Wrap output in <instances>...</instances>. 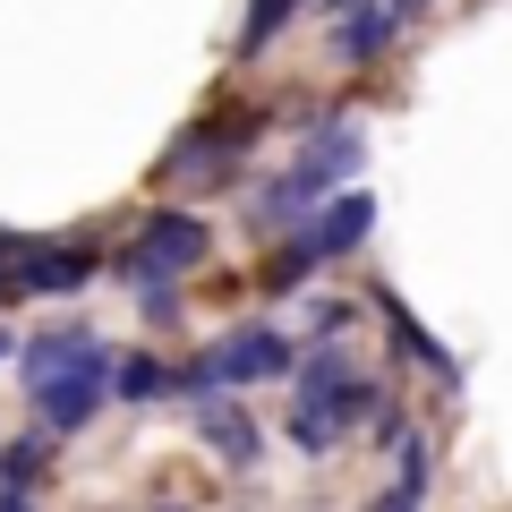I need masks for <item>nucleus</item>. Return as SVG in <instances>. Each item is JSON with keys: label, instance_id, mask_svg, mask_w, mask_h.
Segmentation results:
<instances>
[{"label": "nucleus", "instance_id": "1", "mask_svg": "<svg viewBox=\"0 0 512 512\" xmlns=\"http://www.w3.org/2000/svg\"><path fill=\"white\" fill-rule=\"evenodd\" d=\"M359 163H367V137H359V128H350V120H316V137L299 146V163L256 197V214L274 222V231H308L316 205H325V188H350V180H359Z\"/></svg>", "mask_w": 512, "mask_h": 512}, {"label": "nucleus", "instance_id": "2", "mask_svg": "<svg viewBox=\"0 0 512 512\" xmlns=\"http://www.w3.org/2000/svg\"><path fill=\"white\" fill-rule=\"evenodd\" d=\"M205 248H214V231H205L197 214H146V231L120 248V274L137 282V291H171L180 274H197Z\"/></svg>", "mask_w": 512, "mask_h": 512}, {"label": "nucleus", "instance_id": "3", "mask_svg": "<svg viewBox=\"0 0 512 512\" xmlns=\"http://www.w3.org/2000/svg\"><path fill=\"white\" fill-rule=\"evenodd\" d=\"M26 402H35V427H43V436H77V427H94V419L111 410V350H94L86 367L35 384Z\"/></svg>", "mask_w": 512, "mask_h": 512}, {"label": "nucleus", "instance_id": "4", "mask_svg": "<svg viewBox=\"0 0 512 512\" xmlns=\"http://www.w3.org/2000/svg\"><path fill=\"white\" fill-rule=\"evenodd\" d=\"M291 367H299V350H291V333H274V325H239V333H222V342L205 350L214 393L222 384H282Z\"/></svg>", "mask_w": 512, "mask_h": 512}, {"label": "nucleus", "instance_id": "5", "mask_svg": "<svg viewBox=\"0 0 512 512\" xmlns=\"http://www.w3.org/2000/svg\"><path fill=\"white\" fill-rule=\"evenodd\" d=\"M94 274H103V256H94L86 239H35V248H18V265H9V291L69 299V291H86Z\"/></svg>", "mask_w": 512, "mask_h": 512}, {"label": "nucleus", "instance_id": "6", "mask_svg": "<svg viewBox=\"0 0 512 512\" xmlns=\"http://www.w3.org/2000/svg\"><path fill=\"white\" fill-rule=\"evenodd\" d=\"M197 436H205V453H214L222 470H256V461H265V436H256V419L239 402H214V393H205L197 402Z\"/></svg>", "mask_w": 512, "mask_h": 512}, {"label": "nucleus", "instance_id": "7", "mask_svg": "<svg viewBox=\"0 0 512 512\" xmlns=\"http://www.w3.org/2000/svg\"><path fill=\"white\" fill-rule=\"evenodd\" d=\"M367 231H376V197H359V188H350V197H325V214H316L299 239H308V256L325 265V256H350Z\"/></svg>", "mask_w": 512, "mask_h": 512}, {"label": "nucleus", "instance_id": "8", "mask_svg": "<svg viewBox=\"0 0 512 512\" xmlns=\"http://www.w3.org/2000/svg\"><path fill=\"white\" fill-rule=\"evenodd\" d=\"M94 333L86 325H52V333H35V342H18V376H26V393L35 384H52V376H69V367H86L94 359Z\"/></svg>", "mask_w": 512, "mask_h": 512}, {"label": "nucleus", "instance_id": "9", "mask_svg": "<svg viewBox=\"0 0 512 512\" xmlns=\"http://www.w3.org/2000/svg\"><path fill=\"white\" fill-rule=\"evenodd\" d=\"M393 35H402V26L384 18V0H359V9H342V26H333V60H376Z\"/></svg>", "mask_w": 512, "mask_h": 512}, {"label": "nucleus", "instance_id": "10", "mask_svg": "<svg viewBox=\"0 0 512 512\" xmlns=\"http://www.w3.org/2000/svg\"><path fill=\"white\" fill-rule=\"evenodd\" d=\"M376 308H384V325H393V342H402V350H410V359H427V367H436V376H444V384H461V359H453V350H444V342H436V333H427V325H419V316H410V308H402V299H393V291H376Z\"/></svg>", "mask_w": 512, "mask_h": 512}, {"label": "nucleus", "instance_id": "11", "mask_svg": "<svg viewBox=\"0 0 512 512\" xmlns=\"http://www.w3.org/2000/svg\"><path fill=\"white\" fill-rule=\"evenodd\" d=\"M171 393V367L154 359V350H128V359H111V402H137V410H154Z\"/></svg>", "mask_w": 512, "mask_h": 512}, {"label": "nucleus", "instance_id": "12", "mask_svg": "<svg viewBox=\"0 0 512 512\" xmlns=\"http://www.w3.org/2000/svg\"><path fill=\"white\" fill-rule=\"evenodd\" d=\"M291 376H299V402H333V393H342V384H350V359H342V350H333V342H316L308 359L291 367Z\"/></svg>", "mask_w": 512, "mask_h": 512}, {"label": "nucleus", "instance_id": "13", "mask_svg": "<svg viewBox=\"0 0 512 512\" xmlns=\"http://www.w3.org/2000/svg\"><path fill=\"white\" fill-rule=\"evenodd\" d=\"M299 9H308V0H248V18H239V60H256L265 43L282 35V26L299 18Z\"/></svg>", "mask_w": 512, "mask_h": 512}, {"label": "nucleus", "instance_id": "14", "mask_svg": "<svg viewBox=\"0 0 512 512\" xmlns=\"http://www.w3.org/2000/svg\"><path fill=\"white\" fill-rule=\"evenodd\" d=\"M43 453H52V436H18V444H0V495H26L43 478Z\"/></svg>", "mask_w": 512, "mask_h": 512}, {"label": "nucleus", "instance_id": "15", "mask_svg": "<svg viewBox=\"0 0 512 512\" xmlns=\"http://www.w3.org/2000/svg\"><path fill=\"white\" fill-rule=\"evenodd\" d=\"M308 274H316L308 239H291V248H282V256H274V265H265V274H256V282H265V291H308Z\"/></svg>", "mask_w": 512, "mask_h": 512}, {"label": "nucleus", "instance_id": "16", "mask_svg": "<svg viewBox=\"0 0 512 512\" xmlns=\"http://www.w3.org/2000/svg\"><path fill=\"white\" fill-rule=\"evenodd\" d=\"M427 504V478H393V487L376 495V512H419Z\"/></svg>", "mask_w": 512, "mask_h": 512}, {"label": "nucleus", "instance_id": "17", "mask_svg": "<svg viewBox=\"0 0 512 512\" xmlns=\"http://www.w3.org/2000/svg\"><path fill=\"white\" fill-rule=\"evenodd\" d=\"M427 9H436V0H384V18H393V26H410V18H427Z\"/></svg>", "mask_w": 512, "mask_h": 512}, {"label": "nucleus", "instance_id": "18", "mask_svg": "<svg viewBox=\"0 0 512 512\" xmlns=\"http://www.w3.org/2000/svg\"><path fill=\"white\" fill-rule=\"evenodd\" d=\"M0 512H26V495H0Z\"/></svg>", "mask_w": 512, "mask_h": 512}, {"label": "nucleus", "instance_id": "19", "mask_svg": "<svg viewBox=\"0 0 512 512\" xmlns=\"http://www.w3.org/2000/svg\"><path fill=\"white\" fill-rule=\"evenodd\" d=\"M9 350H18V342H9V325H0V359H9Z\"/></svg>", "mask_w": 512, "mask_h": 512}, {"label": "nucleus", "instance_id": "20", "mask_svg": "<svg viewBox=\"0 0 512 512\" xmlns=\"http://www.w3.org/2000/svg\"><path fill=\"white\" fill-rule=\"evenodd\" d=\"M163 512H180V504H163Z\"/></svg>", "mask_w": 512, "mask_h": 512}]
</instances>
